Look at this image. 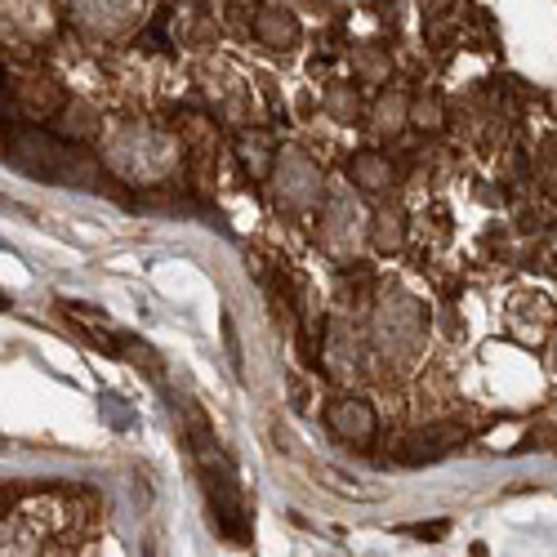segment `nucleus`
Listing matches in <instances>:
<instances>
[{
  "instance_id": "1a4fd4ad",
  "label": "nucleus",
  "mask_w": 557,
  "mask_h": 557,
  "mask_svg": "<svg viewBox=\"0 0 557 557\" xmlns=\"http://www.w3.org/2000/svg\"><path fill=\"white\" fill-rule=\"evenodd\" d=\"M370 242H375V250H384V255L401 250L406 246V214L384 206L375 219H370Z\"/></svg>"
},
{
  "instance_id": "20e7f679",
  "label": "nucleus",
  "mask_w": 557,
  "mask_h": 557,
  "mask_svg": "<svg viewBox=\"0 0 557 557\" xmlns=\"http://www.w3.org/2000/svg\"><path fill=\"white\" fill-rule=\"evenodd\" d=\"M272 170H276V197H282L286 210L299 214V210H308V206L321 201V170L304 152H295V148L276 152Z\"/></svg>"
},
{
  "instance_id": "423d86ee",
  "label": "nucleus",
  "mask_w": 557,
  "mask_h": 557,
  "mask_svg": "<svg viewBox=\"0 0 557 557\" xmlns=\"http://www.w3.org/2000/svg\"><path fill=\"white\" fill-rule=\"evenodd\" d=\"M255 36L268 45V50H290V45L299 40V23L286 10H263L259 23H255Z\"/></svg>"
},
{
  "instance_id": "9d476101",
  "label": "nucleus",
  "mask_w": 557,
  "mask_h": 557,
  "mask_svg": "<svg viewBox=\"0 0 557 557\" xmlns=\"http://www.w3.org/2000/svg\"><path fill=\"white\" fill-rule=\"evenodd\" d=\"M272 161H276V152H272V138L263 129H255V134L242 138V165L250 170V178H268L272 174Z\"/></svg>"
},
{
  "instance_id": "2eb2a0df",
  "label": "nucleus",
  "mask_w": 557,
  "mask_h": 557,
  "mask_svg": "<svg viewBox=\"0 0 557 557\" xmlns=\"http://www.w3.org/2000/svg\"><path fill=\"white\" fill-rule=\"evenodd\" d=\"M326 108H331V112H335L344 125H352V121H357V103H352V95H348V89H331Z\"/></svg>"
},
{
  "instance_id": "f03ea898",
  "label": "nucleus",
  "mask_w": 557,
  "mask_h": 557,
  "mask_svg": "<svg viewBox=\"0 0 557 557\" xmlns=\"http://www.w3.org/2000/svg\"><path fill=\"white\" fill-rule=\"evenodd\" d=\"M375 344H380V352L388 357V361H406V357H414L420 352V344H424V308L414 304L410 295H384V304L375 308Z\"/></svg>"
},
{
  "instance_id": "dca6fc26",
  "label": "nucleus",
  "mask_w": 557,
  "mask_h": 557,
  "mask_svg": "<svg viewBox=\"0 0 557 557\" xmlns=\"http://www.w3.org/2000/svg\"><path fill=\"white\" fill-rule=\"evenodd\" d=\"M553 370H557V344H553Z\"/></svg>"
},
{
  "instance_id": "f8f14e48",
  "label": "nucleus",
  "mask_w": 557,
  "mask_h": 557,
  "mask_svg": "<svg viewBox=\"0 0 557 557\" xmlns=\"http://www.w3.org/2000/svg\"><path fill=\"white\" fill-rule=\"evenodd\" d=\"M406 121H410V103H406V95H401V89H384L380 103H375V129L393 134V129H401Z\"/></svg>"
},
{
  "instance_id": "9b49d317",
  "label": "nucleus",
  "mask_w": 557,
  "mask_h": 557,
  "mask_svg": "<svg viewBox=\"0 0 557 557\" xmlns=\"http://www.w3.org/2000/svg\"><path fill=\"white\" fill-rule=\"evenodd\" d=\"M81 14H85V23H95L103 32H116L129 18V0H81Z\"/></svg>"
},
{
  "instance_id": "4468645a",
  "label": "nucleus",
  "mask_w": 557,
  "mask_h": 557,
  "mask_svg": "<svg viewBox=\"0 0 557 557\" xmlns=\"http://www.w3.org/2000/svg\"><path fill=\"white\" fill-rule=\"evenodd\" d=\"M410 121L420 129H442V103L437 99H420V103H414V112H410Z\"/></svg>"
},
{
  "instance_id": "39448f33",
  "label": "nucleus",
  "mask_w": 557,
  "mask_h": 557,
  "mask_svg": "<svg viewBox=\"0 0 557 557\" xmlns=\"http://www.w3.org/2000/svg\"><path fill=\"white\" fill-rule=\"evenodd\" d=\"M326 429L348 446H366L375 437V410H370V401H361V397H344L326 410Z\"/></svg>"
},
{
  "instance_id": "ddd939ff",
  "label": "nucleus",
  "mask_w": 557,
  "mask_h": 557,
  "mask_svg": "<svg viewBox=\"0 0 557 557\" xmlns=\"http://www.w3.org/2000/svg\"><path fill=\"white\" fill-rule=\"evenodd\" d=\"M455 429H433V433H414L410 437V446H406V459H437V455H446L450 446H455Z\"/></svg>"
},
{
  "instance_id": "f257e3e1",
  "label": "nucleus",
  "mask_w": 557,
  "mask_h": 557,
  "mask_svg": "<svg viewBox=\"0 0 557 557\" xmlns=\"http://www.w3.org/2000/svg\"><path fill=\"white\" fill-rule=\"evenodd\" d=\"M10 157H14V165H18V170H27V174H36V178L81 183V188H103L95 157H85L81 148L59 144V138H50V134H36V129L14 134Z\"/></svg>"
},
{
  "instance_id": "6e6552de",
  "label": "nucleus",
  "mask_w": 557,
  "mask_h": 557,
  "mask_svg": "<svg viewBox=\"0 0 557 557\" xmlns=\"http://www.w3.org/2000/svg\"><path fill=\"white\" fill-rule=\"evenodd\" d=\"M361 219H357V206L348 201V197H335L331 201V227H326V242L335 246V250H352L357 246V227Z\"/></svg>"
},
{
  "instance_id": "7ed1b4c3",
  "label": "nucleus",
  "mask_w": 557,
  "mask_h": 557,
  "mask_svg": "<svg viewBox=\"0 0 557 557\" xmlns=\"http://www.w3.org/2000/svg\"><path fill=\"white\" fill-rule=\"evenodd\" d=\"M108 161H112V170H121L129 178H161L174 165V148H170V138H161L157 129L129 125L112 138Z\"/></svg>"
},
{
  "instance_id": "0eeeda50",
  "label": "nucleus",
  "mask_w": 557,
  "mask_h": 557,
  "mask_svg": "<svg viewBox=\"0 0 557 557\" xmlns=\"http://www.w3.org/2000/svg\"><path fill=\"white\" fill-rule=\"evenodd\" d=\"M348 174H352V183H357L361 193H384L388 183H393V165L380 152H357L352 165H348Z\"/></svg>"
}]
</instances>
